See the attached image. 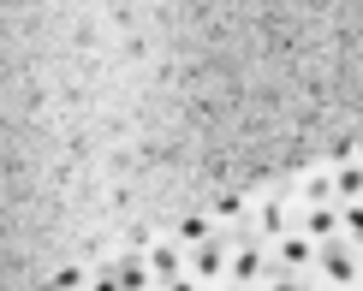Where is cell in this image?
I'll return each instance as SVG.
<instances>
[{
	"mask_svg": "<svg viewBox=\"0 0 363 291\" xmlns=\"http://www.w3.org/2000/svg\"><path fill=\"white\" fill-rule=\"evenodd\" d=\"M310 273H322L328 291H352L363 280V262H357V244H345V238H328V244H315V268Z\"/></svg>",
	"mask_w": 363,
	"mask_h": 291,
	"instance_id": "6da1fadb",
	"label": "cell"
},
{
	"mask_svg": "<svg viewBox=\"0 0 363 291\" xmlns=\"http://www.w3.org/2000/svg\"><path fill=\"white\" fill-rule=\"evenodd\" d=\"M226 256H233V244H226V232H215V238H203V244L185 250V273L196 285H220L226 280Z\"/></svg>",
	"mask_w": 363,
	"mask_h": 291,
	"instance_id": "7a4b0ae2",
	"label": "cell"
},
{
	"mask_svg": "<svg viewBox=\"0 0 363 291\" xmlns=\"http://www.w3.org/2000/svg\"><path fill=\"white\" fill-rule=\"evenodd\" d=\"M268 273H274V262H268V244L262 238H250V244H233V256H226V280L233 285H262Z\"/></svg>",
	"mask_w": 363,
	"mask_h": 291,
	"instance_id": "3957f363",
	"label": "cell"
},
{
	"mask_svg": "<svg viewBox=\"0 0 363 291\" xmlns=\"http://www.w3.org/2000/svg\"><path fill=\"white\" fill-rule=\"evenodd\" d=\"M268 262H274L280 273H310V268H315V244H310L304 232H286V238L268 244Z\"/></svg>",
	"mask_w": 363,
	"mask_h": 291,
	"instance_id": "277c9868",
	"label": "cell"
},
{
	"mask_svg": "<svg viewBox=\"0 0 363 291\" xmlns=\"http://www.w3.org/2000/svg\"><path fill=\"white\" fill-rule=\"evenodd\" d=\"M143 262H149V280L167 285V280H179V273H185V244L161 238V244H149V250H143Z\"/></svg>",
	"mask_w": 363,
	"mask_h": 291,
	"instance_id": "5b68a950",
	"label": "cell"
},
{
	"mask_svg": "<svg viewBox=\"0 0 363 291\" xmlns=\"http://www.w3.org/2000/svg\"><path fill=\"white\" fill-rule=\"evenodd\" d=\"M298 232H304L310 244H328V238H340V208L334 202H315L298 214Z\"/></svg>",
	"mask_w": 363,
	"mask_h": 291,
	"instance_id": "8992f818",
	"label": "cell"
},
{
	"mask_svg": "<svg viewBox=\"0 0 363 291\" xmlns=\"http://www.w3.org/2000/svg\"><path fill=\"white\" fill-rule=\"evenodd\" d=\"M250 226H256V238H262V244H274V238L292 232V208H286V202H256Z\"/></svg>",
	"mask_w": 363,
	"mask_h": 291,
	"instance_id": "52a82bcc",
	"label": "cell"
},
{
	"mask_svg": "<svg viewBox=\"0 0 363 291\" xmlns=\"http://www.w3.org/2000/svg\"><path fill=\"white\" fill-rule=\"evenodd\" d=\"M113 280H119V291H149L155 280H149V262L138 250H125V256H113Z\"/></svg>",
	"mask_w": 363,
	"mask_h": 291,
	"instance_id": "ba28073f",
	"label": "cell"
},
{
	"mask_svg": "<svg viewBox=\"0 0 363 291\" xmlns=\"http://www.w3.org/2000/svg\"><path fill=\"white\" fill-rule=\"evenodd\" d=\"M328 173H334V202H363V161L328 166Z\"/></svg>",
	"mask_w": 363,
	"mask_h": 291,
	"instance_id": "9c48e42d",
	"label": "cell"
},
{
	"mask_svg": "<svg viewBox=\"0 0 363 291\" xmlns=\"http://www.w3.org/2000/svg\"><path fill=\"white\" fill-rule=\"evenodd\" d=\"M215 232H220V226L208 220V214H185L179 232H173V244H185V250H191V244H203V238H215Z\"/></svg>",
	"mask_w": 363,
	"mask_h": 291,
	"instance_id": "30bf717a",
	"label": "cell"
},
{
	"mask_svg": "<svg viewBox=\"0 0 363 291\" xmlns=\"http://www.w3.org/2000/svg\"><path fill=\"white\" fill-rule=\"evenodd\" d=\"M250 220V196H220V202H215V226H245Z\"/></svg>",
	"mask_w": 363,
	"mask_h": 291,
	"instance_id": "8fae6325",
	"label": "cell"
},
{
	"mask_svg": "<svg viewBox=\"0 0 363 291\" xmlns=\"http://www.w3.org/2000/svg\"><path fill=\"white\" fill-rule=\"evenodd\" d=\"M315 202H334V173H310L304 178V208H315ZM340 208V202H334Z\"/></svg>",
	"mask_w": 363,
	"mask_h": 291,
	"instance_id": "7c38bea8",
	"label": "cell"
},
{
	"mask_svg": "<svg viewBox=\"0 0 363 291\" xmlns=\"http://www.w3.org/2000/svg\"><path fill=\"white\" fill-rule=\"evenodd\" d=\"M340 238L363 244V202H340Z\"/></svg>",
	"mask_w": 363,
	"mask_h": 291,
	"instance_id": "4fadbf2b",
	"label": "cell"
},
{
	"mask_svg": "<svg viewBox=\"0 0 363 291\" xmlns=\"http://www.w3.org/2000/svg\"><path fill=\"white\" fill-rule=\"evenodd\" d=\"M262 291H315V285H310V273H280V268H274V273L262 280Z\"/></svg>",
	"mask_w": 363,
	"mask_h": 291,
	"instance_id": "5bb4252c",
	"label": "cell"
},
{
	"mask_svg": "<svg viewBox=\"0 0 363 291\" xmlns=\"http://www.w3.org/2000/svg\"><path fill=\"white\" fill-rule=\"evenodd\" d=\"M84 285H89V273H84V268H60L48 291H84Z\"/></svg>",
	"mask_w": 363,
	"mask_h": 291,
	"instance_id": "9a60e30c",
	"label": "cell"
},
{
	"mask_svg": "<svg viewBox=\"0 0 363 291\" xmlns=\"http://www.w3.org/2000/svg\"><path fill=\"white\" fill-rule=\"evenodd\" d=\"M84 291H119V280H113V268H101V273H96V280H89Z\"/></svg>",
	"mask_w": 363,
	"mask_h": 291,
	"instance_id": "2e32d148",
	"label": "cell"
},
{
	"mask_svg": "<svg viewBox=\"0 0 363 291\" xmlns=\"http://www.w3.org/2000/svg\"><path fill=\"white\" fill-rule=\"evenodd\" d=\"M161 291H203V285H196L191 273H179V280H167V285H161Z\"/></svg>",
	"mask_w": 363,
	"mask_h": 291,
	"instance_id": "e0dca14e",
	"label": "cell"
},
{
	"mask_svg": "<svg viewBox=\"0 0 363 291\" xmlns=\"http://www.w3.org/2000/svg\"><path fill=\"white\" fill-rule=\"evenodd\" d=\"M220 291H250V285H233V280H226V285H220Z\"/></svg>",
	"mask_w": 363,
	"mask_h": 291,
	"instance_id": "ac0fdd59",
	"label": "cell"
},
{
	"mask_svg": "<svg viewBox=\"0 0 363 291\" xmlns=\"http://www.w3.org/2000/svg\"><path fill=\"white\" fill-rule=\"evenodd\" d=\"M357 262H363V244H357Z\"/></svg>",
	"mask_w": 363,
	"mask_h": 291,
	"instance_id": "d6986e66",
	"label": "cell"
}]
</instances>
